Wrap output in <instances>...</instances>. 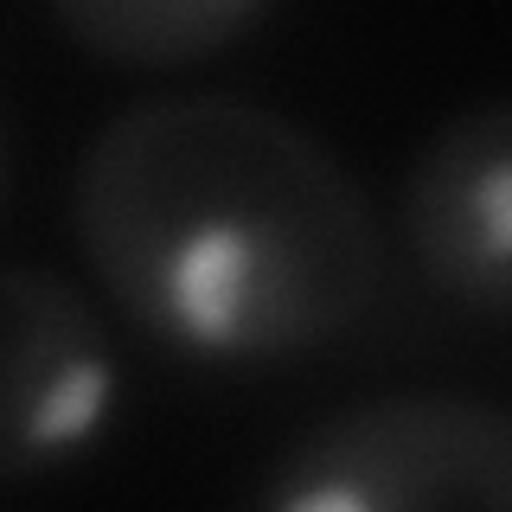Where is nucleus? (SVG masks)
Returning a JSON list of instances; mask_svg holds the SVG:
<instances>
[{"label": "nucleus", "mask_w": 512, "mask_h": 512, "mask_svg": "<svg viewBox=\"0 0 512 512\" xmlns=\"http://www.w3.org/2000/svg\"><path fill=\"white\" fill-rule=\"evenodd\" d=\"M397 231L448 308L512 320V96H480L416 141Z\"/></svg>", "instance_id": "4"}, {"label": "nucleus", "mask_w": 512, "mask_h": 512, "mask_svg": "<svg viewBox=\"0 0 512 512\" xmlns=\"http://www.w3.org/2000/svg\"><path fill=\"white\" fill-rule=\"evenodd\" d=\"M276 0H45L77 52L116 71H186L269 20Z\"/></svg>", "instance_id": "5"}, {"label": "nucleus", "mask_w": 512, "mask_h": 512, "mask_svg": "<svg viewBox=\"0 0 512 512\" xmlns=\"http://www.w3.org/2000/svg\"><path fill=\"white\" fill-rule=\"evenodd\" d=\"M256 500L276 512H512V410L391 391L295 429Z\"/></svg>", "instance_id": "2"}, {"label": "nucleus", "mask_w": 512, "mask_h": 512, "mask_svg": "<svg viewBox=\"0 0 512 512\" xmlns=\"http://www.w3.org/2000/svg\"><path fill=\"white\" fill-rule=\"evenodd\" d=\"M71 237L148 340L205 365H288L384 295V231L352 167L250 96H148L71 167Z\"/></svg>", "instance_id": "1"}, {"label": "nucleus", "mask_w": 512, "mask_h": 512, "mask_svg": "<svg viewBox=\"0 0 512 512\" xmlns=\"http://www.w3.org/2000/svg\"><path fill=\"white\" fill-rule=\"evenodd\" d=\"M0 205H7V122H0Z\"/></svg>", "instance_id": "6"}, {"label": "nucleus", "mask_w": 512, "mask_h": 512, "mask_svg": "<svg viewBox=\"0 0 512 512\" xmlns=\"http://www.w3.org/2000/svg\"><path fill=\"white\" fill-rule=\"evenodd\" d=\"M116 391V346L84 288L39 263L0 269V487L84 461Z\"/></svg>", "instance_id": "3"}]
</instances>
